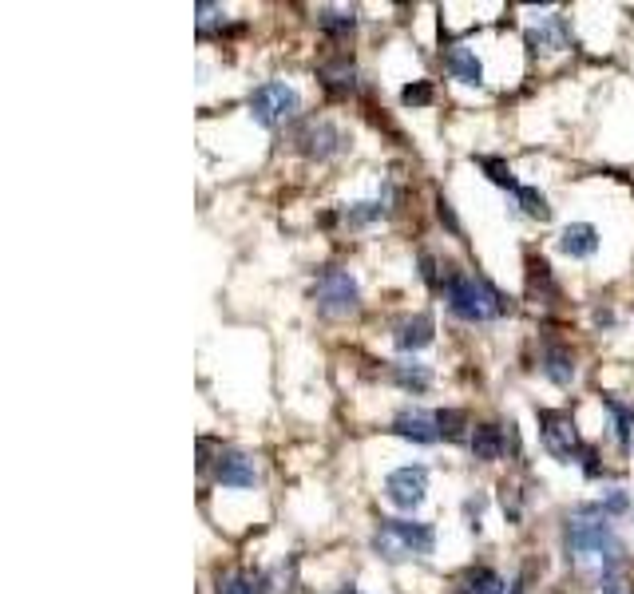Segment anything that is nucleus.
I'll use <instances>...</instances> for the list:
<instances>
[{
	"mask_svg": "<svg viewBox=\"0 0 634 594\" xmlns=\"http://www.w3.org/2000/svg\"><path fill=\"white\" fill-rule=\"evenodd\" d=\"M563 547H567V563H575L579 571H591L599 579H611L623 563V539L611 527V515L599 503H579L567 515L563 527Z\"/></svg>",
	"mask_w": 634,
	"mask_h": 594,
	"instance_id": "f257e3e1",
	"label": "nucleus"
},
{
	"mask_svg": "<svg viewBox=\"0 0 634 594\" xmlns=\"http://www.w3.org/2000/svg\"><path fill=\"white\" fill-rule=\"evenodd\" d=\"M440 294L460 321H472V325H484V321H496L508 313V297L480 274H448Z\"/></svg>",
	"mask_w": 634,
	"mask_h": 594,
	"instance_id": "f03ea898",
	"label": "nucleus"
},
{
	"mask_svg": "<svg viewBox=\"0 0 634 594\" xmlns=\"http://www.w3.org/2000/svg\"><path fill=\"white\" fill-rule=\"evenodd\" d=\"M436 547V531L432 523H413V519H381L377 531H373V551L389 563H401V559H421L432 555Z\"/></svg>",
	"mask_w": 634,
	"mask_h": 594,
	"instance_id": "7ed1b4c3",
	"label": "nucleus"
},
{
	"mask_svg": "<svg viewBox=\"0 0 634 594\" xmlns=\"http://www.w3.org/2000/svg\"><path fill=\"white\" fill-rule=\"evenodd\" d=\"M314 301L325 317H349V313H357V305H361V290H357V282H353L349 270L329 266V270H321V278H317Z\"/></svg>",
	"mask_w": 634,
	"mask_h": 594,
	"instance_id": "20e7f679",
	"label": "nucleus"
},
{
	"mask_svg": "<svg viewBox=\"0 0 634 594\" xmlns=\"http://www.w3.org/2000/svg\"><path fill=\"white\" fill-rule=\"evenodd\" d=\"M298 111H302V96L290 84H282V80H270V84H262V88L250 92V115L262 127H282Z\"/></svg>",
	"mask_w": 634,
	"mask_h": 594,
	"instance_id": "39448f33",
	"label": "nucleus"
},
{
	"mask_svg": "<svg viewBox=\"0 0 634 594\" xmlns=\"http://www.w3.org/2000/svg\"><path fill=\"white\" fill-rule=\"evenodd\" d=\"M539 436H543V448H547L555 460H563V464L583 460V452H587V444L579 440V428H575V420H571L567 412L543 408V412H539Z\"/></svg>",
	"mask_w": 634,
	"mask_h": 594,
	"instance_id": "423d86ee",
	"label": "nucleus"
},
{
	"mask_svg": "<svg viewBox=\"0 0 634 594\" xmlns=\"http://www.w3.org/2000/svg\"><path fill=\"white\" fill-rule=\"evenodd\" d=\"M428 495V468L424 464H405L397 472H389L385 480V499L401 511H417Z\"/></svg>",
	"mask_w": 634,
	"mask_h": 594,
	"instance_id": "0eeeda50",
	"label": "nucleus"
},
{
	"mask_svg": "<svg viewBox=\"0 0 634 594\" xmlns=\"http://www.w3.org/2000/svg\"><path fill=\"white\" fill-rule=\"evenodd\" d=\"M349 139L329 123V119H310L302 131H298V151L310 155V159H329L337 151H345Z\"/></svg>",
	"mask_w": 634,
	"mask_h": 594,
	"instance_id": "6e6552de",
	"label": "nucleus"
},
{
	"mask_svg": "<svg viewBox=\"0 0 634 594\" xmlns=\"http://www.w3.org/2000/svg\"><path fill=\"white\" fill-rule=\"evenodd\" d=\"M214 480L222 488H254L258 484V472H254V460L242 456V452H218L214 460Z\"/></svg>",
	"mask_w": 634,
	"mask_h": 594,
	"instance_id": "1a4fd4ad",
	"label": "nucleus"
},
{
	"mask_svg": "<svg viewBox=\"0 0 634 594\" xmlns=\"http://www.w3.org/2000/svg\"><path fill=\"white\" fill-rule=\"evenodd\" d=\"M528 44L539 52H563L567 44H571V32H567V20L559 16V12H543L539 16V24H531L528 28Z\"/></svg>",
	"mask_w": 634,
	"mask_h": 594,
	"instance_id": "9d476101",
	"label": "nucleus"
},
{
	"mask_svg": "<svg viewBox=\"0 0 634 594\" xmlns=\"http://www.w3.org/2000/svg\"><path fill=\"white\" fill-rule=\"evenodd\" d=\"M393 436L401 440H413V444H432L440 432H436V412H421V408H405L397 420H393Z\"/></svg>",
	"mask_w": 634,
	"mask_h": 594,
	"instance_id": "9b49d317",
	"label": "nucleus"
},
{
	"mask_svg": "<svg viewBox=\"0 0 634 594\" xmlns=\"http://www.w3.org/2000/svg\"><path fill=\"white\" fill-rule=\"evenodd\" d=\"M444 68H448V76H452V80H460V84H468V88H480V84H484V64H480V60H476V52H472V48H464V44L448 48Z\"/></svg>",
	"mask_w": 634,
	"mask_h": 594,
	"instance_id": "f8f14e48",
	"label": "nucleus"
},
{
	"mask_svg": "<svg viewBox=\"0 0 634 594\" xmlns=\"http://www.w3.org/2000/svg\"><path fill=\"white\" fill-rule=\"evenodd\" d=\"M559 250H563L567 258H595V250H599V230H595L591 222H571V226H563V234H559Z\"/></svg>",
	"mask_w": 634,
	"mask_h": 594,
	"instance_id": "ddd939ff",
	"label": "nucleus"
},
{
	"mask_svg": "<svg viewBox=\"0 0 634 594\" xmlns=\"http://www.w3.org/2000/svg\"><path fill=\"white\" fill-rule=\"evenodd\" d=\"M432 333H436V325H432V317L428 313H417V317H405L401 325H397V349L401 353H417L424 345H432Z\"/></svg>",
	"mask_w": 634,
	"mask_h": 594,
	"instance_id": "4468645a",
	"label": "nucleus"
},
{
	"mask_svg": "<svg viewBox=\"0 0 634 594\" xmlns=\"http://www.w3.org/2000/svg\"><path fill=\"white\" fill-rule=\"evenodd\" d=\"M539 369H543V377H547L551 385H559V389H567V385L575 381V357H571L567 349H559V345H547V349H543Z\"/></svg>",
	"mask_w": 634,
	"mask_h": 594,
	"instance_id": "2eb2a0df",
	"label": "nucleus"
},
{
	"mask_svg": "<svg viewBox=\"0 0 634 594\" xmlns=\"http://www.w3.org/2000/svg\"><path fill=\"white\" fill-rule=\"evenodd\" d=\"M468 444H472V456H476L480 464L500 460V456H504V448H508V440H504V432H500L496 424H476Z\"/></svg>",
	"mask_w": 634,
	"mask_h": 594,
	"instance_id": "dca6fc26",
	"label": "nucleus"
},
{
	"mask_svg": "<svg viewBox=\"0 0 634 594\" xmlns=\"http://www.w3.org/2000/svg\"><path fill=\"white\" fill-rule=\"evenodd\" d=\"M321 84H325L329 92H353V84H357L353 60H349V56H337V60L321 64Z\"/></svg>",
	"mask_w": 634,
	"mask_h": 594,
	"instance_id": "f3484780",
	"label": "nucleus"
},
{
	"mask_svg": "<svg viewBox=\"0 0 634 594\" xmlns=\"http://www.w3.org/2000/svg\"><path fill=\"white\" fill-rule=\"evenodd\" d=\"M385 214H389V202H385V198H369V202H349V206H341V222H345L349 230L369 226V222H377V218H385Z\"/></svg>",
	"mask_w": 634,
	"mask_h": 594,
	"instance_id": "a211bd4d",
	"label": "nucleus"
},
{
	"mask_svg": "<svg viewBox=\"0 0 634 594\" xmlns=\"http://www.w3.org/2000/svg\"><path fill=\"white\" fill-rule=\"evenodd\" d=\"M393 381H397L401 389H409V393H424V389L432 385V369L421 365V361H397V365H393Z\"/></svg>",
	"mask_w": 634,
	"mask_h": 594,
	"instance_id": "6ab92c4d",
	"label": "nucleus"
},
{
	"mask_svg": "<svg viewBox=\"0 0 634 594\" xmlns=\"http://www.w3.org/2000/svg\"><path fill=\"white\" fill-rule=\"evenodd\" d=\"M603 408H607V412H611V420H615V436H619V448H623V452H631L634 408H631V404H623V400H615V396H603Z\"/></svg>",
	"mask_w": 634,
	"mask_h": 594,
	"instance_id": "aec40b11",
	"label": "nucleus"
},
{
	"mask_svg": "<svg viewBox=\"0 0 634 594\" xmlns=\"http://www.w3.org/2000/svg\"><path fill=\"white\" fill-rule=\"evenodd\" d=\"M218 594H266V575L262 571H234L218 579Z\"/></svg>",
	"mask_w": 634,
	"mask_h": 594,
	"instance_id": "412c9836",
	"label": "nucleus"
},
{
	"mask_svg": "<svg viewBox=\"0 0 634 594\" xmlns=\"http://www.w3.org/2000/svg\"><path fill=\"white\" fill-rule=\"evenodd\" d=\"M504 591H508V583H504L492 567H476V571H468L464 583H460V594H504Z\"/></svg>",
	"mask_w": 634,
	"mask_h": 594,
	"instance_id": "4be33fe9",
	"label": "nucleus"
},
{
	"mask_svg": "<svg viewBox=\"0 0 634 594\" xmlns=\"http://www.w3.org/2000/svg\"><path fill=\"white\" fill-rule=\"evenodd\" d=\"M317 28L329 32V36H349L357 28V8H321Z\"/></svg>",
	"mask_w": 634,
	"mask_h": 594,
	"instance_id": "5701e85b",
	"label": "nucleus"
},
{
	"mask_svg": "<svg viewBox=\"0 0 634 594\" xmlns=\"http://www.w3.org/2000/svg\"><path fill=\"white\" fill-rule=\"evenodd\" d=\"M476 163H480V171H488V179H492L496 187H504V191H512V195L520 191V183H516V175H512V167H508L504 159H492V155H480Z\"/></svg>",
	"mask_w": 634,
	"mask_h": 594,
	"instance_id": "b1692460",
	"label": "nucleus"
},
{
	"mask_svg": "<svg viewBox=\"0 0 634 594\" xmlns=\"http://www.w3.org/2000/svg\"><path fill=\"white\" fill-rule=\"evenodd\" d=\"M464 428H468V416H464L460 408H440V412H436V432H440L444 440H460Z\"/></svg>",
	"mask_w": 634,
	"mask_h": 594,
	"instance_id": "393cba45",
	"label": "nucleus"
},
{
	"mask_svg": "<svg viewBox=\"0 0 634 594\" xmlns=\"http://www.w3.org/2000/svg\"><path fill=\"white\" fill-rule=\"evenodd\" d=\"M516 202H520V210H524L528 218H539V222H547V218H551V206H547V198L539 195L535 187H520V191H516Z\"/></svg>",
	"mask_w": 634,
	"mask_h": 594,
	"instance_id": "a878e982",
	"label": "nucleus"
},
{
	"mask_svg": "<svg viewBox=\"0 0 634 594\" xmlns=\"http://www.w3.org/2000/svg\"><path fill=\"white\" fill-rule=\"evenodd\" d=\"M607 515H627V507H631V495L623 492V488H611V492L603 495V503H599Z\"/></svg>",
	"mask_w": 634,
	"mask_h": 594,
	"instance_id": "bb28decb",
	"label": "nucleus"
},
{
	"mask_svg": "<svg viewBox=\"0 0 634 594\" xmlns=\"http://www.w3.org/2000/svg\"><path fill=\"white\" fill-rule=\"evenodd\" d=\"M401 99H405V103H428V99H432V88H428V84H409V88L401 92Z\"/></svg>",
	"mask_w": 634,
	"mask_h": 594,
	"instance_id": "cd10ccee",
	"label": "nucleus"
},
{
	"mask_svg": "<svg viewBox=\"0 0 634 594\" xmlns=\"http://www.w3.org/2000/svg\"><path fill=\"white\" fill-rule=\"evenodd\" d=\"M599 591H603V594H631V591H627V583H623L619 575H611V579H603V583H599Z\"/></svg>",
	"mask_w": 634,
	"mask_h": 594,
	"instance_id": "c85d7f7f",
	"label": "nucleus"
},
{
	"mask_svg": "<svg viewBox=\"0 0 634 594\" xmlns=\"http://www.w3.org/2000/svg\"><path fill=\"white\" fill-rule=\"evenodd\" d=\"M436 206H440V222H448V226H452V230H460V226H456V214H452V206H448V202H444V198H440V202H436Z\"/></svg>",
	"mask_w": 634,
	"mask_h": 594,
	"instance_id": "c756f323",
	"label": "nucleus"
},
{
	"mask_svg": "<svg viewBox=\"0 0 634 594\" xmlns=\"http://www.w3.org/2000/svg\"><path fill=\"white\" fill-rule=\"evenodd\" d=\"M512 594H524V587H520V583H512Z\"/></svg>",
	"mask_w": 634,
	"mask_h": 594,
	"instance_id": "7c9ffc66",
	"label": "nucleus"
},
{
	"mask_svg": "<svg viewBox=\"0 0 634 594\" xmlns=\"http://www.w3.org/2000/svg\"><path fill=\"white\" fill-rule=\"evenodd\" d=\"M345 594H357V591H345Z\"/></svg>",
	"mask_w": 634,
	"mask_h": 594,
	"instance_id": "2f4dec72",
	"label": "nucleus"
}]
</instances>
